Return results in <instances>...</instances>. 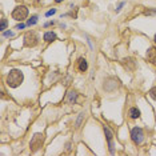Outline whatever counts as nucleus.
<instances>
[{
  "label": "nucleus",
  "mask_w": 156,
  "mask_h": 156,
  "mask_svg": "<svg viewBox=\"0 0 156 156\" xmlns=\"http://www.w3.org/2000/svg\"><path fill=\"white\" fill-rule=\"evenodd\" d=\"M23 79H24V76L20 69H11L7 75V86L10 88H17L23 83Z\"/></svg>",
  "instance_id": "nucleus-1"
},
{
  "label": "nucleus",
  "mask_w": 156,
  "mask_h": 156,
  "mask_svg": "<svg viewBox=\"0 0 156 156\" xmlns=\"http://www.w3.org/2000/svg\"><path fill=\"white\" fill-rule=\"evenodd\" d=\"M27 16H28V8L25 7V5H17V7L12 11V17L17 21H23Z\"/></svg>",
  "instance_id": "nucleus-2"
},
{
  "label": "nucleus",
  "mask_w": 156,
  "mask_h": 156,
  "mask_svg": "<svg viewBox=\"0 0 156 156\" xmlns=\"http://www.w3.org/2000/svg\"><path fill=\"white\" fill-rule=\"evenodd\" d=\"M131 139L135 144H142L144 140V131L140 127H135L131 131Z\"/></svg>",
  "instance_id": "nucleus-3"
},
{
  "label": "nucleus",
  "mask_w": 156,
  "mask_h": 156,
  "mask_svg": "<svg viewBox=\"0 0 156 156\" xmlns=\"http://www.w3.org/2000/svg\"><path fill=\"white\" fill-rule=\"evenodd\" d=\"M119 86H120V83H119V80L116 79V77H107L105 81H104L103 88L105 91H108V92H112V91H115Z\"/></svg>",
  "instance_id": "nucleus-4"
},
{
  "label": "nucleus",
  "mask_w": 156,
  "mask_h": 156,
  "mask_svg": "<svg viewBox=\"0 0 156 156\" xmlns=\"http://www.w3.org/2000/svg\"><path fill=\"white\" fill-rule=\"evenodd\" d=\"M38 43H39V38L34 31L28 32L24 36V44L27 45V47H35V45H38Z\"/></svg>",
  "instance_id": "nucleus-5"
},
{
  "label": "nucleus",
  "mask_w": 156,
  "mask_h": 156,
  "mask_svg": "<svg viewBox=\"0 0 156 156\" xmlns=\"http://www.w3.org/2000/svg\"><path fill=\"white\" fill-rule=\"evenodd\" d=\"M43 140H44V135L43 133H36V135L32 138L31 140V151H38L43 144Z\"/></svg>",
  "instance_id": "nucleus-6"
},
{
  "label": "nucleus",
  "mask_w": 156,
  "mask_h": 156,
  "mask_svg": "<svg viewBox=\"0 0 156 156\" xmlns=\"http://www.w3.org/2000/svg\"><path fill=\"white\" fill-rule=\"evenodd\" d=\"M121 63H123V66L128 69V71H131V72H133L136 69V62L132 59V57H125V59H123Z\"/></svg>",
  "instance_id": "nucleus-7"
},
{
  "label": "nucleus",
  "mask_w": 156,
  "mask_h": 156,
  "mask_svg": "<svg viewBox=\"0 0 156 156\" xmlns=\"http://www.w3.org/2000/svg\"><path fill=\"white\" fill-rule=\"evenodd\" d=\"M104 133H105V138L108 140V146H109V152L114 153V135H112V132L107 128V127H104Z\"/></svg>",
  "instance_id": "nucleus-8"
},
{
  "label": "nucleus",
  "mask_w": 156,
  "mask_h": 156,
  "mask_svg": "<svg viewBox=\"0 0 156 156\" xmlns=\"http://www.w3.org/2000/svg\"><path fill=\"white\" fill-rule=\"evenodd\" d=\"M147 60H148L151 64L156 66V48L155 47L148 48V51H147Z\"/></svg>",
  "instance_id": "nucleus-9"
},
{
  "label": "nucleus",
  "mask_w": 156,
  "mask_h": 156,
  "mask_svg": "<svg viewBox=\"0 0 156 156\" xmlns=\"http://www.w3.org/2000/svg\"><path fill=\"white\" fill-rule=\"evenodd\" d=\"M77 68H79L80 72H86L87 68H88V63H87V60L83 59V57H80V59L77 60Z\"/></svg>",
  "instance_id": "nucleus-10"
},
{
  "label": "nucleus",
  "mask_w": 156,
  "mask_h": 156,
  "mask_svg": "<svg viewBox=\"0 0 156 156\" xmlns=\"http://www.w3.org/2000/svg\"><path fill=\"white\" fill-rule=\"evenodd\" d=\"M43 39H44V42L51 43V42H53V40L56 39V35L53 34V32H45L44 36H43Z\"/></svg>",
  "instance_id": "nucleus-11"
},
{
  "label": "nucleus",
  "mask_w": 156,
  "mask_h": 156,
  "mask_svg": "<svg viewBox=\"0 0 156 156\" xmlns=\"http://www.w3.org/2000/svg\"><path fill=\"white\" fill-rule=\"evenodd\" d=\"M129 116H131V119H138V118H140V111H139L136 107H132L131 109H129Z\"/></svg>",
  "instance_id": "nucleus-12"
},
{
  "label": "nucleus",
  "mask_w": 156,
  "mask_h": 156,
  "mask_svg": "<svg viewBox=\"0 0 156 156\" xmlns=\"http://www.w3.org/2000/svg\"><path fill=\"white\" fill-rule=\"evenodd\" d=\"M76 97H77V94L75 92V91H71L68 94V97H67V101H68L69 104H73L75 101H76Z\"/></svg>",
  "instance_id": "nucleus-13"
},
{
  "label": "nucleus",
  "mask_w": 156,
  "mask_h": 156,
  "mask_svg": "<svg viewBox=\"0 0 156 156\" xmlns=\"http://www.w3.org/2000/svg\"><path fill=\"white\" fill-rule=\"evenodd\" d=\"M38 23V16H32L29 20L27 21V25H34V24H36Z\"/></svg>",
  "instance_id": "nucleus-14"
},
{
  "label": "nucleus",
  "mask_w": 156,
  "mask_h": 156,
  "mask_svg": "<svg viewBox=\"0 0 156 156\" xmlns=\"http://www.w3.org/2000/svg\"><path fill=\"white\" fill-rule=\"evenodd\" d=\"M7 19H1V25H0V29H1V31H4V29H5V28H7Z\"/></svg>",
  "instance_id": "nucleus-15"
},
{
  "label": "nucleus",
  "mask_w": 156,
  "mask_h": 156,
  "mask_svg": "<svg viewBox=\"0 0 156 156\" xmlns=\"http://www.w3.org/2000/svg\"><path fill=\"white\" fill-rule=\"evenodd\" d=\"M148 94H149V96L152 97V99H155V100H156V87H153L152 90H149Z\"/></svg>",
  "instance_id": "nucleus-16"
},
{
  "label": "nucleus",
  "mask_w": 156,
  "mask_h": 156,
  "mask_svg": "<svg viewBox=\"0 0 156 156\" xmlns=\"http://www.w3.org/2000/svg\"><path fill=\"white\" fill-rule=\"evenodd\" d=\"M83 118H84V114H80V115H79V119H77V121H76V127H77V128H79L80 124H81V121H83Z\"/></svg>",
  "instance_id": "nucleus-17"
},
{
  "label": "nucleus",
  "mask_w": 156,
  "mask_h": 156,
  "mask_svg": "<svg viewBox=\"0 0 156 156\" xmlns=\"http://www.w3.org/2000/svg\"><path fill=\"white\" fill-rule=\"evenodd\" d=\"M4 36H5V38H12V36H14V32L12 31H7V32H4Z\"/></svg>",
  "instance_id": "nucleus-18"
},
{
  "label": "nucleus",
  "mask_w": 156,
  "mask_h": 156,
  "mask_svg": "<svg viewBox=\"0 0 156 156\" xmlns=\"http://www.w3.org/2000/svg\"><path fill=\"white\" fill-rule=\"evenodd\" d=\"M53 14H56V10L53 8V10H49L47 14H45V16H51V15H53Z\"/></svg>",
  "instance_id": "nucleus-19"
},
{
  "label": "nucleus",
  "mask_w": 156,
  "mask_h": 156,
  "mask_svg": "<svg viewBox=\"0 0 156 156\" xmlns=\"http://www.w3.org/2000/svg\"><path fill=\"white\" fill-rule=\"evenodd\" d=\"M25 27V24H23V23H20V24L16 25V29H23V28Z\"/></svg>",
  "instance_id": "nucleus-20"
},
{
  "label": "nucleus",
  "mask_w": 156,
  "mask_h": 156,
  "mask_svg": "<svg viewBox=\"0 0 156 156\" xmlns=\"http://www.w3.org/2000/svg\"><path fill=\"white\" fill-rule=\"evenodd\" d=\"M144 14L146 15H152V14H156V10H153V11H146V12H144Z\"/></svg>",
  "instance_id": "nucleus-21"
},
{
  "label": "nucleus",
  "mask_w": 156,
  "mask_h": 156,
  "mask_svg": "<svg viewBox=\"0 0 156 156\" xmlns=\"http://www.w3.org/2000/svg\"><path fill=\"white\" fill-rule=\"evenodd\" d=\"M62 1H64V0H55V3H62Z\"/></svg>",
  "instance_id": "nucleus-22"
},
{
  "label": "nucleus",
  "mask_w": 156,
  "mask_h": 156,
  "mask_svg": "<svg viewBox=\"0 0 156 156\" xmlns=\"http://www.w3.org/2000/svg\"><path fill=\"white\" fill-rule=\"evenodd\" d=\"M155 43H156V35H155Z\"/></svg>",
  "instance_id": "nucleus-23"
}]
</instances>
